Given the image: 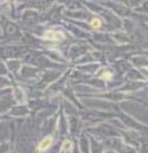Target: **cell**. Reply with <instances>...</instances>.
I'll return each instance as SVG.
<instances>
[{"label": "cell", "instance_id": "7a4b0ae2", "mask_svg": "<svg viewBox=\"0 0 148 153\" xmlns=\"http://www.w3.org/2000/svg\"><path fill=\"white\" fill-rule=\"evenodd\" d=\"M52 141H53V139L52 138H45L41 143H40V145H39V147H38V150L41 152V151H46L50 146H51V144H52Z\"/></svg>", "mask_w": 148, "mask_h": 153}, {"label": "cell", "instance_id": "3957f363", "mask_svg": "<svg viewBox=\"0 0 148 153\" xmlns=\"http://www.w3.org/2000/svg\"><path fill=\"white\" fill-rule=\"evenodd\" d=\"M91 26H92L94 29H98V27L101 26V20H100L98 18H94V19L91 20Z\"/></svg>", "mask_w": 148, "mask_h": 153}, {"label": "cell", "instance_id": "6da1fadb", "mask_svg": "<svg viewBox=\"0 0 148 153\" xmlns=\"http://www.w3.org/2000/svg\"><path fill=\"white\" fill-rule=\"evenodd\" d=\"M44 37L50 39V40H59V39L64 38V35H63L62 32H55V31L50 30V31H47V32L45 33Z\"/></svg>", "mask_w": 148, "mask_h": 153}]
</instances>
